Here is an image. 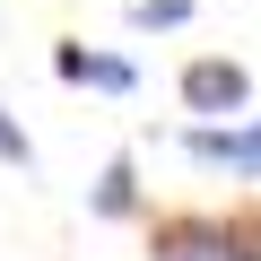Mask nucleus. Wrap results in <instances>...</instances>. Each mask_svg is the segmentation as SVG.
<instances>
[{"label":"nucleus","mask_w":261,"mask_h":261,"mask_svg":"<svg viewBox=\"0 0 261 261\" xmlns=\"http://www.w3.org/2000/svg\"><path fill=\"white\" fill-rule=\"evenodd\" d=\"M53 70H61L70 87H96V96H130V87H140V61H122V53H87V44H61Z\"/></svg>","instance_id":"nucleus-4"},{"label":"nucleus","mask_w":261,"mask_h":261,"mask_svg":"<svg viewBox=\"0 0 261 261\" xmlns=\"http://www.w3.org/2000/svg\"><path fill=\"white\" fill-rule=\"evenodd\" d=\"M183 157L209 174H261V113H226V122H183Z\"/></svg>","instance_id":"nucleus-3"},{"label":"nucleus","mask_w":261,"mask_h":261,"mask_svg":"<svg viewBox=\"0 0 261 261\" xmlns=\"http://www.w3.org/2000/svg\"><path fill=\"white\" fill-rule=\"evenodd\" d=\"M148 261H261V209H166L148 218Z\"/></svg>","instance_id":"nucleus-1"},{"label":"nucleus","mask_w":261,"mask_h":261,"mask_svg":"<svg viewBox=\"0 0 261 261\" xmlns=\"http://www.w3.org/2000/svg\"><path fill=\"white\" fill-rule=\"evenodd\" d=\"M174 96H183L192 122H226V113H252V70L235 53H192L183 79H174Z\"/></svg>","instance_id":"nucleus-2"},{"label":"nucleus","mask_w":261,"mask_h":261,"mask_svg":"<svg viewBox=\"0 0 261 261\" xmlns=\"http://www.w3.org/2000/svg\"><path fill=\"white\" fill-rule=\"evenodd\" d=\"M0 166H9V174H35V140H27V122L9 105H0Z\"/></svg>","instance_id":"nucleus-7"},{"label":"nucleus","mask_w":261,"mask_h":261,"mask_svg":"<svg viewBox=\"0 0 261 261\" xmlns=\"http://www.w3.org/2000/svg\"><path fill=\"white\" fill-rule=\"evenodd\" d=\"M130 27L140 35H174V27H192V0H130Z\"/></svg>","instance_id":"nucleus-6"},{"label":"nucleus","mask_w":261,"mask_h":261,"mask_svg":"<svg viewBox=\"0 0 261 261\" xmlns=\"http://www.w3.org/2000/svg\"><path fill=\"white\" fill-rule=\"evenodd\" d=\"M87 209H96V218H140V166H130V157H113V166L96 174Z\"/></svg>","instance_id":"nucleus-5"}]
</instances>
